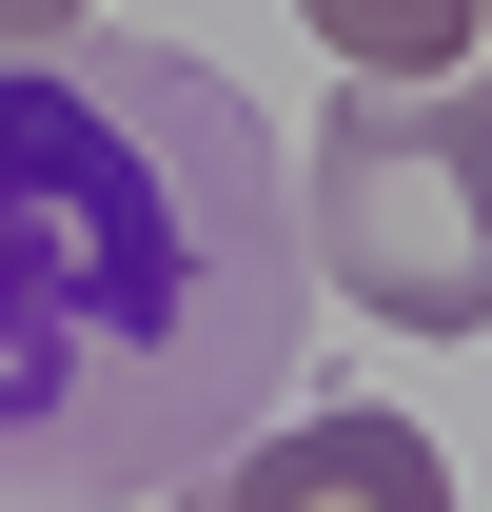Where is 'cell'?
<instances>
[{"instance_id":"5b68a950","label":"cell","mask_w":492,"mask_h":512,"mask_svg":"<svg viewBox=\"0 0 492 512\" xmlns=\"http://www.w3.org/2000/svg\"><path fill=\"white\" fill-rule=\"evenodd\" d=\"M0 40H79V0H0Z\"/></svg>"},{"instance_id":"6da1fadb","label":"cell","mask_w":492,"mask_h":512,"mask_svg":"<svg viewBox=\"0 0 492 512\" xmlns=\"http://www.w3.org/2000/svg\"><path fill=\"white\" fill-rule=\"evenodd\" d=\"M315 237L217 60L0 40V512H138L296 394Z\"/></svg>"},{"instance_id":"277c9868","label":"cell","mask_w":492,"mask_h":512,"mask_svg":"<svg viewBox=\"0 0 492 512\" xmlns=\"http://www.w3.org/2000/svg\"><path fill=\"white\" fill-rule=\"evenodd\" d=\"M296 20L355 79H453V60H473V0H296Z\"/></svg>"},{"instance_id":"8992f818","label":"cell","mask_w":492,"mask_h":512,"mask_svg":"<svg viewBox=\"0 0 492 512\" xmlns=\"http://www.w3.org/2000/svg\"><path fill=\"white\" fill-rule=\"evenodd\" d=\"M453 119H473V158H492V60H473V79H453Z\"/></svg>"},{"instance_id":"7a4b0ae2","label":"cell","mask_w":492,"mask_h":512,"mask_svg":"<svg viewBox=\"0 0 492 512\" xmlns=\"http://www.w3.org/2000/svg\"><path fill=\"white\" fill-rule=\"evenodd\" d=\"M296 237L374 335H492V158L414 79H374L355 119H315V217Z\"/></svg>"},{"instance_id":"3957f363","label":"cell","mask_w":492,"mask_h":512,"mask_svg":"<svg viewBox=\"0 0 492 512\" xmlns=\"http://www.w3.org/2000/svg\"><path fill=\"white\" fill-rule=\"evenodd\" d=\"M158 512H453V453L374 394H315V414H256L217 473H178Z\"/></svg>"}]
</instances>
